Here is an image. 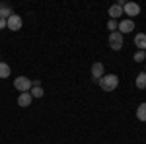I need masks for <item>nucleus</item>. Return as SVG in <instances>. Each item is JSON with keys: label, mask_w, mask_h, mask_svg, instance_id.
Returning <instances> with one entry per match:
<instances>
[{"label": "nucleus", "mask_w": 146, "mask_h": 144, "mask_svg": "<svg viewBox=\"0 0 146 144\" xmlns=\"http://www.w3.org/2000/svg\"><path fill=\"white\" fill-rule=\"evenodd\" d=\"M29 94H31V98H37V100L45 96V92H43L41 86H31V92H29Z\"/></svg>", "instance_id": "nucleus-14"}, {"label": "nucleus", "mask_w": 146, "mask_h": 144, "mask_svg": "<svg viewBox=\"0 0 146 144\" xmlns=\"http://www.w3.org/2000/svg\"><path fill=\"white\" fill-rule=\"evenodd\" d=\"M117 25H119L117 20H109V22H107V29H109V31H117Z\"/></svg>", "instance_id": "nucleus-17"}, {"label": "nucleus", "mask_w": 146, "mask_h": 144, "mask_svg": "<svg viewBox=\"0 0 146 144\" xmlns=\"http://www.w3.org/2000/svg\"><path fill=\"white\" fill-rule=\"evenodd\" d=\"M14 88L20 90L22 94H25V92H31V80L27 76H18L16 80H14Z\"/></svg>", "instance_id": "nucleus-2"}, {"label": "nucleus", "mask_w": 146, "mask_h": 144, "mask_svg": "<svg viewBox=\"0 0 146 144\" xmlns=\"http://www.w3.org/2000/svg\"><path fill=\"white\" fill-rule=\"evenodd\" d=\"M144 72H146V70H144Z\"/></svg>", "instance_id": "nucleus-20"}, {"label": "nucleus", "mask_w": 146, "mask_h": 144, "mask_svg": "<svg viewBox=\"0 0 146 144\" xmlns=\"http://www.w3.org/2000/svg\"><path fill=\"white\" fill-rule=\"evenodd\" d=\"M6 27V18H0V29H4Z\"/></svg>", "instance_id": "nucleus-18"}, {"label": "nucleus", "mask_w": 146, "mask_h": 144, "mask_svg": "<svg viewBox=\"0 0 146 144\" xmlns=\"http://www.w3.org/2000/svg\"><path fill=\"white\" fill-rule=\"evenodd\" d=\"M117 29H119V33H131L133 29H135V22L133 20H121L119 25H117Z\"/></svg>", "instance_id": "nucleus-7"}, {"label": "nucleus", "mask_w": 146, "mask_h": 144, "mask_svg": "<svg viewBox=\"0 0 146 144\" xmlns=\"http://www.w3.org/2000/svg\"><path fill=\"white\" fill-rule=\"evenodd\" d=\"M98 84H100V88L103 92H113V90L119 86V78L115 76V74H103Z\"/></svg>", "instance_id": "nucleus-1"}, {"label": "nucleus", "mask_w": 146, "mask_h": 144, "mask_svg": "<svg viewBox=\"0 0 146 144\" xmlns=\"http://www.w3.org/2000/svg\"><path fill=\"white\" fill-rule=\"evenodd\" d=\"M109 47L113 51H121L123 49V35L119 31H111L109 33Z\"/></svg>", "instance_id": "nucleus-3"}, {"label": "nucleus", "mask_w": 146, "mask_h": 144, "mask_svg": "<svg viewBox=\"0 0 146 144\" xmlns=\"http://www.w3.org/2000/svg\"><path fill=\"white\" fill-rule=\"evenodd\" d=\"M133 58H135V62H142L146 58V51H136L135 55H133Z\"/></svg>", "instance_id": "nucleus-16"}, {"label": "nucleus", "mask_w": 146, "mask_h": 144, "mask_svg": "<svg viewBox=\"0 0 146 144\" xmlns=\"http://www.w3.org/2000/svg\"><path fill=\"white\" fill-rule=\"evenodd\" d=\"M0 62H2V60H0Z\"/></svg>", "instance_id": "nucleus-19"}, {"label": "nucleus", "mask_w": 146, "mask_h": 144, "mask_svg": "<svg viewBox=\"0 0 146 144\" xmlns=\"http://www.w3.org/2000/svg\"><path fill=\"white\" fill-rule=\"evenodd\" d=\"M136 119L138 121H146V101L136 107Z\"/></svg>", "instance_id": "nucleus-13"}, {"label": "nucleus", "mask_w": 146, "mask_h": 144, "mask_svg": "<svg viewBox=\"0 0 146 144\" xmlns=\"http://www.w3.org/2000/svg\"><path fill=\"white\" fill-rule=\"evenodd\" d=\"M10 66L6 64V62H0V78H8L10 76Z\"/></svg>", "instance_id": "nucleus-15"}, {"label": "nucleus", "mask_w": 146, "mask_h": 144, "mask_svg": "<svg viewBox=\"0 0 146 144\" xmlns=\"http://www.w3.org/2000/svg\"><path fill=\"white\" fill-rule=\"evenodd\" d=\"M123 14L131 16V18H136V16L140 14V6H138L136 2H127L123 6Z\"/></svg>", "instance_id": "nucleus-6"}, {"label": "nucleus", "mask_w": 146, "mask_h": 144, "mask_svg": "<svg viewBox=\"0 0 146 144\" xmlns=\"http://www.w3.org/2000/svg\"><path fill=\"white\" fill-rule=\"evenodd\" d=\"M92 80L94 82H100V78L105 74V68H103V62H94L92 64Z\"/></svg>", "instance_id": "nucleus-5"}, {"label": "nucleus", "mask_w": 146, "mask_h": 144, "mask_svg": "<svg viewBox=\"0 0 146 144\" xmlns=\"http://www.w3.org/2000/svg\"><path fill=\"white\" fill-rule=\"evenodd\" d=\"M12 14H14V12H12L10 6H8V4H4V2H0V18H6V20H8Z\"/></svg>", "instance_id": "nucleus-11"}, {"label": "nucleus", "mask_w": 146, "mask_h": 144, "mask_svg": "<svg viewBox=\"0 0 146 144\" xmlns=\"http://www.w3.org/2000/svg\"><path fill=\"white\" fill-rule=\"evenodd\" d=\"M22 18H20V16H18V14H12L10 18H8V20H6V27H8V29H10V31H20V29H22Z\"/></svg>", "instance_id": "nucleus-4"}, {"label": "nucleus", "mask_w": 146, "mask_h": 144, "mask_svg": "<svg viewBox=\"0 0 146 144\" xmlns=\"http://www.w3.org/2000/svg\"><path fill=\"white\" fill-rule=\"evenodd\" d=\"M135 84H136V88H138V90H146V72H140V74L136 76Z\"/></svg>", "instance_id": "nucleus-12"}, {"label": "nucleus", "mask_w": 146, "mask_h": 144, "mask_svg": "<svg viewBox=\"0 0 146 144\" xmlns=\"http://www.w3.org/2000/svg\"><path fill=\"white\" fill-rule=\"evenodd\" d=\"M135 45L138 51H146V33H136L135 35Z\"/></svg>", "instance_id": "nucleus-9"}, {"label": "nucleus", "mask_w": 146, "mask_h": 144, "mask_svg": "<svg viewBox=\"0 0 146 144\" xmlns=\"http://www.w3.org/2000/svg\"><path fill=\"white\" fill-rule=\"evenodd\" d=\"M31 100H33V98H31L29 92L20 94V98H18V105H20V107H29V105H31Z\"/></svg>", "instance_id": "nucleus-8"}, {"label": "nucleus", "mask_w": 146, "mask_h": 144, "mask_svg": "<svg viewBox=\"0 0 146 144\" xmlns=\"http://www.w3.org/2000/svg\"><path fill=\"white\" fill-rule=\"evenodd\" d=\"M109 16H111V20H119V18L123 16V8H121L119 4H113V6H109Z\"/></svg>", "instance_id": "nucleus-10"}]
</instances>
